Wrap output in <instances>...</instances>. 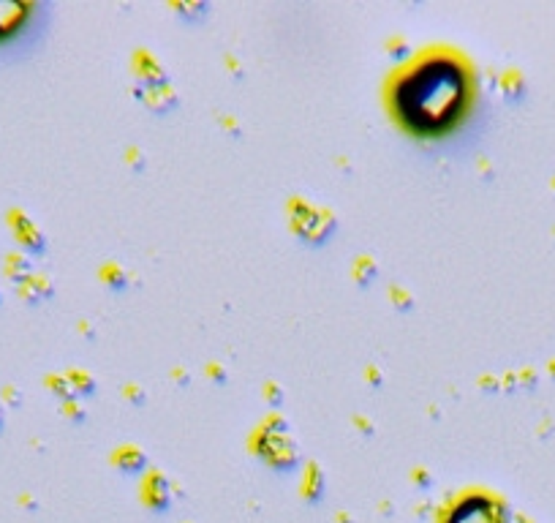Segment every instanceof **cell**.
<instances>
[{"instance_id": "cell-3", "label": "cell", "mask_w": 555, "mask_h": 523, "mask_svg": "<svg viewBox=\"0 0 555 523\" xmlns=\"http://www.w3.org/2000/svg\"><path fill=\"white\" fill-rule=\"evenodd\" d=\"M17 232H19V237H22V243L33 245V248H41V232H38L30 221H22L17 227Z\"/></svg>"}, {"instance_id": "cell-4", "label": "cell", "mask_w": 555, "mask_h": 523, "mask_svg": "<svg viewBox=\"0 0 555 523\" xmlns=\"http://www.w3.org/2000/svg\"><path fill=\"white\" fill-rule=\"evenodd\" d=\"M25 267H28V264H25L22 257H17V254H11V257H8V273H11V276H17L19 279V270H25Z\"/></svg>"}, {"instance_id": "cell-5", "label": "cell", "mask_w": 555, "mask_h": 523, "mask_svg": "<svg viewBox=\"0 0 555 523\" xmlns=\"http://www.w3.org/2000/svg\"><path fill=\"white\" fill-rule=\"evenodd\" d=\"M0 425H3V409H0Z\"/></svg>"}, {"instance_id": "cell-2", "label": "cell", "mask_w": 555, "mask_h": 523, "mask_svg": "<svg viewBox=\"0 0 555 523\" xmlns=\"http://www.w3.org/2000/svg\"><path fill=\"white\" fill-rule=\"evenodd\" d=\"M450 523H496V515L485 499H469L452 512Z\"/></svg>"}, {"instance_id": "cell-1", "label": "cell", "mask_w": 555, "mask_h": 523, "mask_svg": "<svg viewBox=\"0 0 555 523\" xmlns=\"http://www.w3.org/2000/svg\"><path fill=\"white\" fill-rule=\"evenodd\" d=\"M469 74L450 57H430L395 87V109L416 134H444L469 106Z\"/></svg>"}]
</instances>
